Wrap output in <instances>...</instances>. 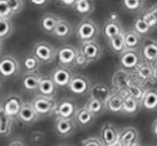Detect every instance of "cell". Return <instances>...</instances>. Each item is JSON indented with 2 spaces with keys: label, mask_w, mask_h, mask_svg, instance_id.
<instances>
[{
  "label": "cell",
  "mask_w": 157,
  "mask_h": 146,
  "mask_svg": "<svg viewBox=\"0 0 157 146\" xmlns=\"http://www.w3.org/2000/svg\"><path fill=\"white\" fill-rule=\"evenodd\" d=\"M75 33H77V37L82 42H84V41H94L97 39L98 33H99V27L95 24V21L86 17L78 24Z\"/></svg>",
  "instance_id": "1"
},
{
  "label": "cell",
  "mask_w": 157,
  "mask_h": 146,
  "mask_svg": "<svg viewBox=\"0 0 157 146\" xmlns=\"http://www.w3.org/2000/svg\"><path fill=\"white\" fill-rule=\"evenodd\" d=\"M32 53L41 63H51L57 57V51L52 45L47 42H37L33 46Z\"/></svg>",
  "instance_id": "2"
},
{
  "label": "cell",
  "mask_w": 157,
  "mask_h": 146,
  "mask_svg": "<svg viewBox=\"0 0 157 146\" xmlns=\"http://www.w3.org/2000/svg\"><path fill=\"white\" fill-rule=\"evenodd\" d=\"M20 73V63L13 56H3L0 58V76L4 78H11Z\"/></svg>",
  "instance_id": "3"
},
{
  "label": "cell",
  "mask_w": 157,
  "mask_h": 146,
  "mask_svg": "<svg viewBox=\"0 0 157 146\" xmlns=\"http://www.w3.org/2000/svg\"><path fill=\"white\" fill-rule=\"evenodd\" d=\"M33 109L36 110V113L38 115H47L51 114L52 112H55L56 109V100L53 98H48V97H44V95H37L32 99L31 102Z\"/></svg>",
  "instance_id": "4"
},
{
  "label": "cell",
  "mask_w": 157,
  "mask_h": 146,
  "mask_svg": "<svg viewBox=\"0 0 157 146\" xmlns=\"http://www.w3.org/2000/svg\"><path fill=\"white\" fill-rule=\"evenodd\" d=\"M77 55H78V50L75 47L71 45H66L57 51V60L61 66L69 68L71 66H74Z\"/></svg>",
  "instance_id": "5"
},
{
  "label": "cell",
  "mask_w": 157,
  "mask_h": 146,
  "mask_svg": "<svg viewBox=\"0 0 157 146\" xmlns=\"http://www.w3.org/2000/svg\"><path fill=\"white\" fill-rule=\"evenodd\" d=\"M24 102L21 99V97L16 95V94H10L9 97H6V99L3 103V110L6 113V115H9L10 118H17L20 109L22 106Z\"/></svg>",
  "instance_id": "6"
},
{
  "label": "cell",
  "mask_w": 157,
  "mask_h": 146,
  "mask_svg": "<svg viewBox=\"0 0 157 146\" xmlns=\"http://www.w3.org/2000/svg\"><path fill=\"white\" fill-rule=\"evenodd\" d=\"M68 88L72 93L82 95V94H86L90 89V81L86 76L75 75V76H72V79L68 84Z\"/></svg>",
  "instance_id": "7"
},
{
  "label": "cell",
  "mask_w": 157,
  "mask_h": 146,
  "mask_svg": "<svg viewBox=\"0 0 157 146\" xmlns=\"http://www.w3.org/2000/svg\"><path fill=\"white\" fill-rule=\"evenodd\" d=\"M79 52L89 62H94V61L100 60V57L103 55L101 47H100L99 44L95 42V40L94 41H84V42H82V46H81Z\"/></svg>",
  "instance_id": "8"
},
{
  "label": "cell",
  "mask_w": 157,
  "mask_h": 146,
  "mask_svg": "<svg viewBox=\"0 0 157 146\" xmlns=\"http://www.w3.org/2000/svg\"><path fill=\"white\" fill-rule=\"evenodd\" d=\"M141 56L139 55L137 50H125L120 55V64L123 69L131 71L135 69L141 63Z\"/></svg>",
  "instance_id": "9"
},
{
  "label": "cell",
  "mask_w": 157,
  "mask_h": 146,
  "mask_svg": "<svg viewBox=\"0 0 157 146\" xmlns=\"http://www.w3.org/2000/svg\"><path fill=\"white\" fill-rule=\"evenodd\" d=\"M72 76H73L72 71L68 67L59 66L52 71L51 78L57 87H68V84L72 79Z\"/></svg>",
  "instance_id": "10"
},
{
  "label": "cell",
  "mask_w": 157,
  "mask_h": 146,
  "mask_svg": "<svg viewBox=\"0 0 157 146\" xmlns=\"http://www.w3.org/2000/svg\"><path fill=\"white\" fill-rule=\"evenodd\" d=\"M119 139V130H117L111 123H105L100 129V141L104 146H111L117 142Z\"/></svg>",
  "instance_id": "11"
},
{
  "label": "cell",
  "mask_w": 157,
  "mask_h": 146,
  "mask_svg": "<svg viewBox=\"0 0 157 146\" xmlns=\"http://www.w3.org/2000/svg\"><path fill=\"white\" fill-rule=\"evenodd\" d=\"M140 141V133L137 129L132 128V126H128L125 129H123L121 131H119V142L121 146H132L135 144H137Z\"/></svg>",
  "instance_id": "12"
},
{
  "label": "cell",
  "mask_w": 157,
  "mask_h": 146,
  "mask_svg": "<svg viewBox=\"0 0 157 146\" xmlns=\"http://www.w3.org/2000/svg\"><path fill=\"white\" fill-rule=\"evenodd\" d=\"M75 112H77V106L69 99L62 100L56 105L55 109V114L57 115V118H64V119H74Z\"/></svg>",
  "instance_id": "13"
},
{
  "label": "cell",
  "mask_w": 157,
  "mask_h": 146,
  "mask_svg": "<svg viewBox=\"0 0 157 146\" xmlns=\"http://www.w3.org/2000/svg\"><path fill=\"white\" fill-rule=\"evenodd\" d=\"M55 130L58 136L61 137H68L71 136L75 130V123L73 119H64V118H57L55 121Z\"/></svg>",
  "instance_id": "14"
},
{
  "label": "cell",
  "mask_w": 157,
  "mask_h": 146,
  "mask_svg": "<svg viewBox=\"0 0 157 146\" xmlns=\"http://www.w3.org/2000/svg\"><path fill=\"white\" fill-rule=\"evenodd\" d=\"M94 119H95V115L89 110V109L87 106H82L79 109H77L73 120L79 126H89L93 124Z\"/></svg>",
  "instance_id": "15"
},
{
  "label": "cell",
  "mask_w": 157,
  "mask_h": 146,
  "mask_svg": "<svg viewBox=\"0 0 157 146\" xmlns=\"http://www.w3.org/2000/svg\"><path fill=\"white\" fill-rule=\"evenodd\" d=\"M125 50H139L141 47V36L134 30H126L123 32Z\"/></svg>",
  "instance_id": "16"
},
{
  "label": "cell",
  "mask_w": 157,
  "mask_h": 146,
  "mask_svg": "<svg viewBox=\"0 0 157 146\" xmlns=\"http://www.w3.org/2000/svg\"><path fill=\"white\" fill-rule=\"evenodd\" d=\"M37 118H38V114L33 109L32 104L31 103H24L21 109H20V113L17 115V119L24 124H32L37 120Z\"/></svg>",
  "instance_id": "17"
},
{
  "label": "cell",
  "mask_w": 157,
  "mask_h": 146,
  "mask_svg": "<svg viewBox=\"0 0 157 146\" xmlns=\"http://www.w3.org/2000/svg\"><path fill=\"white\" fill-rule=\"evenodd\" d=\"M123 105H124V98L119 94V92L111 93L105 102V109L111 113H123Z\"/></svg>",
  "instance_id": "18"
},
{
  "label": "cell",
  "mask_w": 157,
  "mask_h": 146,
  "mask_svg": "<svg viewBox=\"0 0 157 146\" xmlns=\"http://www.w3.org/2000/svg\"><path fill=\"white\" fill-rule=\"evenodd\" d=\"M38 92L44 97H48V98H53L57 90V86L55 84V82L52 81L51 77H41L40 83H38Z\"/></svg>",
  "instance_id": "19"
},
{
  "label": "cell",
  "mask_w": 157,
  "mask_h": 146,
  "mask_svg": "<svg viewBox=\"0 0 157 146\" xmlns=\"http://www.w3.org/2000/svg\"><path fill=\"white\" fill-rule=\"evenodd\" d=\"M72 30H73L72 25L66 19H58L52 35L56 36V37L59 39V40H66L72 35Z\"/></svg>",
  "instance_id": "20"
},
{
  "label": "cell",
  "mask_w": 157,
  "mask_h": 146,
  "mask_svg": "<svg viewBox=\"0 0 157 146\" xmlns=\"http://www.w3.org/2000/svg\"><path fill=\"white\" fill-rule=\"evenodd\" d=\"M144 109L148 112L157 110V90L155 89H145L144 97L140 102Z\"/></svg>",
  "instance_id": "21"
},
{
  "label": "cell",
  "mask_w": 157,
  "mask_h": 146,
  "mask_svg": "<svg viewBox=\"0 0 157 146\" xmlns=\"http://www.w3.org/2000/svg\"><path fill=\"white\" fill-rule=\"evenodd\" d=\"M142 57L148 63L157 62V41L148 40L142 46Z\"/></svg>",
  "instance_id": "22"
},
{
  "label": "cell",
  "mask_w": 157,
  "mask_h": 146,
  "mask_svg": "<svg viewBox=\"0 0 157 146\" xmlns=\"http://www.w3.org/2000/svg\"><path fill=\"white\" fill-rule=\"evenodd\" d=\"M111 82H113V86L117 89H121V88H125L128 87L131 82H130V75L126 69H119L114 73V76L111 78Z\"/></svg>",
  "instance_id": "23"
},
{
  "label": "cell",
  "mask_w": 157,
  "mask_h": 146,
  "mask_svg": "<svg viewBox=\"0 0 157 146\" xmlns=\"http://www.w3.org/2000/svg\"><path fill=\"white\" fill-rule=\"evenodd\" d=\"M41 77L37 73H25L22 77V87L27 92H36L38 89Z\"/></svg>",
  "instance_id": "24"
},
{
  "label": "cell",
  "mask_w": 157,
  "mask_h": 146,
  "mask_svg": "<svg viewBox=\"0 0 157 146\" xmlns=\"http://www.w3.org/2000/svg\"><path fill=\"white\" fill-rule=\"evenodd\" d=\"M110 94H111V90L109 89L108 86H105L103 83H97V84L90 87V97L95 98V99H99L104 103L110 97Z\"/></svg>",
  "instance_id": "25"
},
{
  "label": "cell",
  "mask_w": 157,
  "mask_h": 146,
  "mask_svg": "<svg viewBox=\"0 0 157 146\" xmlns=\"http://www.w3.org/2000/svg\"><path fill=\"white\" fill-rule=\"evenodd\" d=\"M103 32H104V36H105V37H106L108 40H110L111 37H115V36L123 33L124 30H123V26L120 25L119 21L109 20V21L104 25V30H103Z\"/></svg>",
  "instance_id": "26"
},
{
  "label": "cell",
  "mask_w": 157,
  "mask_h": 146,
  "mask_svg": "<svg viewBox=\"0 0 157 146\" xmlns=\"http://www.w3.org/2000/svg\"><path fill=\"white\" fill-rule=\"evenodd\" d=\"M136 77L140 81H150L151 78H153V66L148 62H141L136 68Z\"/></svg>",
  "instance_id": "27"
},
{
  "label": "cell",
  "mask_w": 157,
  "mask_h": 146,
  "mask_svg": "<svg viewBox=\"0 0 157 146\" xmlns=\"http://www.w3.org/2000/svg\"><path fill=\"white\" fill-rule=\"evenodd\" d=\"M13 129V118L6 115V113L3 110H0V136L6 137L11 134Z\"/></svg>",
  "instance_id": "28"
},
{
  "label": "cell",
  "mask_w": 157,
  "mask_h": 146,
  "mask_svg": "<svg viewBox=\"0 0 157 146\" xmlns=\"http://www.w3.org/2000/svg\"><path fill=\"white\" fill-rule=\"evenodd\" d=\"M74 10L81 15H89L94 11V3L93 0H77L73 5Z\"/></svg>",
  "instance_id": "29"
},
{
  "label": "cell",
  "mask_w": 157,
  "mask_h": 146,
  "mask_svg": "<svg viewBox=\"0 0 157 146\" xmlns=\"http://www.w3.org/2000/svg\"><path fill=\"white\" fill-rule=\"evenodd\" d=\"M22 64H24V69L26 73H36L38 69H40L41 62L36 58V56L33 53H30L24 58Z\"/></svg>",
  "instance_id": "30"
},
{
  "label": "cell",
  "mask_w": 157,
  "mask_h": 146,
  "mask_svg": "<svg viewBox=\"0 0 157 146\" xmlns=\"http://www.w3.org/2000/svg\"><path fill=\"white\" fill-rule=\"evenodd\" d=\"M59 17H57L55 14H46L42 16L41 19V29L47 32V33H52L55 27H56V24L58 21Z\"/></svg>",
  "instance_id": "31"
},
{
  "label": "cell",
  "mask_w": 157,
  "mask_h": 146,
  "mask_svg": "<svg viewBox=\"0 0 157 146\" xmlns=\"http://www.w3.org/2000/svg\"><path fill=\"white\" fill-rule=\"evenodd\" d=\"M140 109V102L136 100L131 95H126L124 98V105H123V113L126 114H136Z\"/></svg>",
  "instance_id": "32"
},
{
  "label": "cell",
  "mask_w": 157,
  "mask_h": 146,
  "mask_svg": "<svg viewBox=\"0 0 157 146\" xmlns=\"http://www.w3.org/2000/svg\"><path fill=\"white\" fill-rule=\"evenodd\" d=\"M86 106L89 109V110L95 115V117H98V115H101L106 109H105V103L104 102H101V100H99V99H95V98H89V100L87 102V104H86Z\"/></svg>",
  "instance_id": "33"
},
{
  "label": "cell",
  "mask_w": 157,
  "mask_h": 146,
  "mask_svg": "<svg viewBox=\"0 0 157 146\" xmlns=\"http://www.w3.org/2000/svg\"><path fill=\"white\" fill-rule=\"evenodd\" d=\"M109 41V46L111 48V51L116 55H121L125 51V45H124V39H123V33L115 36V37H111Z\"/></svg>",
  "instance_id": "34"
},
{
  "label": "cell",
  "mask_w": 157,
  "mask_h": 146,
  "mask_svg": "<svg viewBox=\"0 0 157 146\" xmlns=\"http://www.w3.org/2000/svg\"><path fill=\"white\" fill-rule=\"evenodd\" d=\"M13 33V24L10 19L0 17V41H4Z\"/></svg>",
  "instance_id": "35"
},
{
  "label": "cell",
  "mask_w": 157,
  "mask_h": 146,
  "mask_svg": "<svg viewBox=\"0 0 157 146\" xmlns=\"http://www.w3.org/2000/svg\"><path fill=\"white\" fill-rule=\"evenodd\" d=\"M126 90H128V94L134 97L136 100L141 102L142 97H144V93H145V89L139 86V84H134V83H130L128 87H126Z\"/></svg>",
  "instance_id": "36"
},
{
  "label": "cell",
  "mask_w": 157,
  "mask_h": 146,
  "mask_svg": "<svg viewBox=\"0 0 157 146\" xmlns=\"http://www.w3.org/2000/svg\"><path fill=\"white\" fill-rule=\"evenodd\" d=\"M134 30L141 36V35H145V33H148L152 29L144 21V19H142V16H139V17H136V20L134 21Z\"/></svg>",
  "instance_id": "37"
},
{
  "label": "cell",
  "mask_w": 157,
  "mask_h": 146,
  "mask_svg": "<svg viewBox=\"0 0 157 146\" xmlns=\"http://www.w3.org/2000/svg\"><path fill=\"white\" fill-rule=\"evenodd\" d=\"M144 5V0H123V6L131 13L139 11Z\"/></svg>",
  "instance_id": "38"
},
{
  "label": "cell",
  "mask_w": 157,
  "mask_h": 146,
  "mask_svg": "<svg viewBox=\"0 0 157 146\" xmlns=\"http://www.w3.org/2000/svg\"><path fill=\"white\" fill-rule=\"evenodd\" d=\"M6 3L11 10L13 15L21 13V10L24 9V0H6Z\"/></svg>",
  "instance_id": "39"
},
{
  "label": "cell",
  "mask_w": 157,
  "mask_h": 146,
  "mask_svg": "<svg viewBox=\"0 0 157 146\" xmlns=\"http://www.w3.org/2000/svg\"><path fill=\"white\" fill-rule=\"evenodd\" d=\"M13 16V13L6 3V0H0V17L10 19Z\"/></svg>",
  "instance_id": "40"
},
{
  "label": "cell",
  "mask_w": 157,
  "mask_h": 146,
  "mask_svg": "<svg viewBox=\"0 0 157 146\" xmlns=\"http://www.w3.org/2000/svg\"><path fill=\"white\" fill-rule=\"evenodd\" d=\"M90 62L78 51V55H77V57H75V62H74V66H77V67H81V68H84V67H87L88 64H89Z\"/></svg>",
  "instance_id": "41"
},
{
  "label": "cell",
  "mask_w": 157,
  "mask_h": 146,
  "mask_svg": "<svg viewBox=\"0 0 157 146\" xmlns=\"http://www.w3.org/2000/svg\"><path fill=\"white\" fill-rule=\"evenodd\" d=\"M142 19H144V21H145L151 29H155V27L157 26V22H156V20H155V17L152 16V14L150 13V10H147V11L142 15Z\"/></svg>",
  "instance_id": "42"
},
{
  "label": "cell",
  "mask_w": 157,
  "mask_h": 146,
  "mask_svg": "<svg viewBox=\"0 0 157 146\" xmlns=\"http://www.w3.org/2000/svg\"><path fill=\"white\" fill-rule=\"evenodd\" d=\"M82 146H104V144L98 137H88L82 141Z\"/></svg>",
  "instance_id": "43"
},
{
  "label": "cell",
  "mask_w": 157,
  "mask_h": 146,
  "mask_svg": "<svg viewBox=\"0 0 157 146\" xmlns=\"http://www.w3.org/2000/svg\"><path fill=\"white\" fill-rule=\"evenodd\" d=\"M42 139H44V135H42V133H40V131H35V133L31 135V140H32L33 144H40V142L42 141Z\"/></svg>",
  "instance_id": "44"
},
{
  "label": "cell",
  "mask_w": 157,
  "mask_h": 146,
  "mask_svg": "<svg viewBox=\"0 0 157 146\" xmlns=\"http://www.w3.org/2000/svg\"><path fill=\"white\" fill-rule=\"evenodd\" d=\"M50 0H30V3L33 4L35 6H45L48 4Z\"/></svg>",
  "instance_id": "45"
},
{
  "label": "cell",
  "mask_w": 157,
  "mask_h": 146,
  "mask_svg": "<svg viewBox=\"0 0 157 146\" xmlns=\"http://www.w3.org/2000/svg\"><path fill=\"white\" fill-rule=\"evenodd\" d=\"M150 13L152 14V16L155 17V20H156V22H157V4H155L153 6L150 8Z\"/></svg>",
  "instance_id": "46"
},
{
  "label": "cell",
  "mask_w": 157,
  "mask_h": 146,
  "mask_svg": "<svg viewBox=\"0 0 157 146\" xmlns=\"http://www.w3.org/2000/svg\"><path fill=\"white\" fill-rule=\"evenodd\" d=\"M59 2H61L63 5H66V6H73V5L75 4L77 0H59Z\"/></svg>",
  "instance_id": "47"
},
{
  "label": "cell",
  "mask_w": 157,
  "mask_h": 146,
  "mask_svg": "<svg viewBox=\"0 0 157 146\" xmlns=\"http://www.w3.org/2000/svg\"><path fill=\"white\" fill-rule=\"evenodd\" d=\"M151 130H152V134L157 137V119H155V120H153L152 126H151Z\"/></svg>",
  "instance_id": "48"
},
{
  "label": "cell",
  "mask_w": 157,
  "mask_h": 146,
  "mask_svg": "<svg viewBox=\"0 0 157 146\" xmlns=\"http://www.w3.org/2000/svg\"><path fill=\"white\" fill-rule=\"evenodd\" d=\"M9 146H25V145H24V142L21 140H14V141H11L9 144Z\"/></svg>",
  "instance_id": "49"
},
{
  "label": "cell",
  "mask_w": 157,
  "mask_h": 146,
  "mask_svg": "<svg viewBox=\"0 0 157 146\" xmlns=\"http://www.w3.org/2000/svg\"><path fill=\"white\" fill-rule=\"evenodd\" d=\"M153 78H156V79H157V64H156V66H153Z\"/></svg>",
  "instance_id": "50"
},
{
  "label": "cell",
  "mask_w": 157,
  "mask_h": 146,
  "mask_svg": "<svg viewBox=\"0 0 157 146\" xmlns=\"http://www.w3.org/2000/svg\"><path fill=\"white\" fill-rule=\"evenodd\" d=\"M111 146H121V145H120L119 142H115V144H114V145H111Z\"/></svg>",
  "instance_id": "51"
},
{
  "label": "cell",
  "mask_w": 157,
  "mask_h": 146,
  "mask_svg": "<svg viewBox=\"0 0 157 146\" xmlns=\"http://www.w3.org/2000/svg\"><path fill=\"white\" fill-rule=\"evenodd\" d=\"M2 50H3V44H2V41H0V52H2Z\"/></svg>",
  "instance_id": "52"
},
{
  "label": "cell",
  "mask_w": 157,
  "mask_h": 146,
  "mask_svg": "<svg viewBox=\"0 0 157 146\" xmlns=\"http://www.w3.org/2000/svg\"><path fill=\"white\" fill-rule=\"evenodd\" d=\"M2 88H3V83H2V79H0V90H2Z\"/></svg>",
  "instance_id": "53"
},
{
  "label": "cell",
  "mask_w": 157,
  "mask_h": 146,
  "mask_svg": "<svg viewBox=\"0 0 157 146\" xmlns=\"http://www.w3.org/2000/svg\"><path fill=\"white\" fill-rule=\"evenodd\" d=\"M132 146H142V145H141V144H139V142H137V144H135V145H132Z\"/></svg>",
  "instance_id": "54"
},
{
  "label": "cell",
  "mask_w": 157,
  "mask_h": 146,
  "mask_svg": "<svg viewBox=\"0 0 157 146\" xmlns=\"http://www.w3.org/2000/svg\"><path fill=\"white\" fill-rule=\"evenodd\" d=\"M2 109H3V104H2V103H0V110H2Z\"/></svg>",
  "instance_id": "55"
},
{
  "label": "cell",
  "mask_w": 157,
  "mask_h": 146,
  "mask_svg": "<svg viewBox=\"0 0 157 146\" xmlns=\"http://www.w3.org/2000/svg\"><path fill=\"white\" fill-rule=\"evenodd\" d=\"M58 146H68V145H63V144H62V145H58Z\"/></svg>",
  "instance_id": "56"
}]
</instances>
